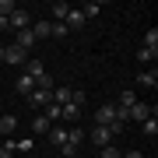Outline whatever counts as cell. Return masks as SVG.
I'll use <instances>...</instances> for the list:
<instances>
[{
    "mask_svg": "<svg viewBox=\"0 0 158 158\" xmlns=\"http://www.w3.org/2000/svg\"><path fill=\"white\" fill-rule=\"evenodd\" d=\"M144 137H151V141L158 137V116H155V109H151V116L144 119Z\"/></svg>",
    "mask_w": 158,
    "mask_h": 158,
    "instance_id": "e0dca14e",
    "label": "cell"
},
{
    "mask_svg": "<svg viewBox=\"0 0 158 158\" xmlns=\"http://www.w3.org/2000/svg\"><path fill=\"white\" fill-rule=\"evenodd\" d=\"M14 151H18V144L11 141V137H7V141H4V148H0V158H11Z\"/></svg>",
    "mask_w": 158,
    "mask_h": 158,
    "instance_id": "cb8c5ba5",
    "label": "cell"
},
{
    "mask_svg": "<svg viewBox=\"0 0 158 158\" xmlns=\"http://www.w3.org/2000/svg\"><path fill=\"white\" fill-rule=\"evenodd\" d=\"M85 137H88V130L81 127V123H77V127H67V144H70V148H77Z\"/></svg>",
    "mask_w": 158,
    "mask_h": 158,
    "instance_id": "8fae6325",
    "label": "cell"
},
{
    "mask_svg": "<svg viewBox=\"0 0 158 158\" xmlns=\"http://www.w3.org/2000/svg\"><path fill=\"white\" fill-rule=\"evenodd\" d=\"M141 49H148L151 56H158V28H151V32L144 35V46H141Z\"/></svg>",
    "mask_w": 158,
    "mask_h": 158,
    "instance_id": "9a60e30c",
    "label": "cell"
},
{
    "mask_svg": "<svg viewBox=\"0 0 158 158\" xmlns=\"http://www.w3.org/2000/svg\"><path fill=\"white\" fill-rule=\"evenodd\" d=\"M18 91H21V95H25V98H28V95H32V91H35V81L28 77V74H21V77H18Z\"/></svg>",
    "mask_w": 158,
    "mask_h": 158,
    "instance_id": "ac0fdd59",
    "label": "cell"
},
{
    "mask_svg": "<svg viewBox=\"0 0 158 158\" xmlns=\"http://www.w3.org/2000/svg\"><path fill=\"white\" fill-rule=\"evenodd\" d=\"M123 158H144V155H141V151H127Z\"/></svg>",
    "mask_w": 158,
    "mask_h": 158,
    "instance_id": "4316f807",
    "label": "cell"
},
{
    "mask_svg": "<svg viewBox=\"0 0 158 158\" xmlns=\"http://www.w3.org/2000/svg\"><path fill=\"white\" fill-rule=\"evenodd\" d=\"M49 39H67V25H63V21H53V32H49Z\"/></svg>",
    "mask_w": 158,
    "mask_h": 158,
    "instance_id": "7402d4cb",
    "label": "cell"
},
{
    "mask_svg": "<svg viewBox=\"0 0 158 158\" xmlns=\"http://www.w3.org/2000/svg\"><path fill=\"white\" fill-rule=\"evenodd\" d=\"M88 141L95 144V148H109V144H113V134H109L106 127H91L88 130Z\"/></svg>",
    "mask_w": 158,
    "mask_h": 158,
    "instance_id": "7a4b0ae2",
    "label": "cell"
},
{
    "mask_svg": "<svg viewBox=\"0 0 158 158\" xmlns=\"http://www.w3.org/2000/svg\"><path fill=\"white\" fill-rule=\"evenodd\" d=\"M14 127H18V116H14V113L0 116V134H4V137H11V134H14Z\"/></svg>",
    "mask_w": 158,
    "mask_h": 158,
    "instance_id": "5bb4252c",
    "label": "cell"
},
{
    "mask_svg": "<svg viewBox=\"0 0 158 158\" xmlns=\"http://www.w3.org/2000/svg\"><path fill=\"white\" fill-rule=\"evenodd\" d=\"M67 14H70V4H63V0L49 4V18H53V21H67Z\"/></svg>",
    "mask_w": 158,
    "mask_h": 158,
    "instance_id": "9c48e42d",
    "label": "cell"
},
{
    "mask_svg": "<svg viewBox=\"0 0 158 158\" xmlns=\"http://www.w3.org/2000/svg\"><path fill=\"white\" fill-rule=\"evenodd\" d=\"M11 28V21H7V18H0V32H7Z\"/></svg>",
    "mask_w": 158,
    "mask_h": 158,
    "instance_id": "484cf974",
    "label": "cell"
},
{
    "mask_svg": "<svg viewBox=\"0 0 158 158\" xmlns=\"http://www.w3.org/2000/svg\"><path fill=\"white\" fill-rule=\"evenodd\" d=\"M49 32H53V21H46V18L32 21V35H35V39H49Z\"/></svg>",
    "mask_w": 158,
    "mask_h": 158,
    "instance_id": "30bf717a",
    "label": "cell"
},
{
    "mask_svg": "<svg viewBox=\"0 0 158 158\" xmlns=\"http://www.w3.org/2000/svg\"><path fill=\"white\" fill-rule=\"evenodd\" d=\"M63 25H67V28H74V32H81V28L88 25V18L81 14V11H74V7H70V14H67V21H63Z\"/></svg>",
    "mask_w": 158,
    "mask_h": 158,
    "instance_id": "ba28073f",
    "label": "cell"
},
{
    "mask_svg": "<svg viewBox=\"0 0 158 158\" xmlns=\"http://www.w3.org/2000/svg\"><path fill=\"white\" fill-rule=\"evenodd\" d=\"M137 85H141V88H155L158 85V70L151 67V70H141V74H137Z\"/></svg>",
    "mask_w": 158,
    "mask_h": 158,
    "instance_id": "7c38bea8",
    "label": "cell"
},
{
    "mask_svg": "<svg viewBox=\"0 0 158 158\" xmlns=\"http://www.w3.org/2000/svg\"><path fill=\"white\" fill-rule=\"evenodd\" d=\"M127 116H130V119H137V123H144V119H148V116H151V109H148V106H144V102H141V98H137V102H134V106H130V109H127Z\"/></svg>",
    "mask_w": 158,
    "mask_h": 158,
    "instance_id": "8992f818",
    "label": "cell"
},
{
    "mask_svg": "<svg viewBox=\"0 0 158 158\" xmlns=\"http://www.w3.org/2000/svg\"><path fill=\"white\" fill-rule=\"evenodd\" d=\"M113 119H116V106H98L95 127H113Z\"/></svg>",
    "mask_w": 158,
    "mask_h": 158,
    "instance_id": "277c9868",
    "label": "cell"
},
{
    "mask_svg": "<svg viewBox=\"0 0 158 158\" xmlns=\"http://www.w3.org/2000/svg\"><path fill=\"white\" fill-rule=\"evenodd\" d=\"M60 158H63V155H60Z\"/></svg>",
    "mask_w": 158,
    "mask_h": 158,
    "instance_id": "f1b7e54d",
    "label": "cell"
},
{
    "mask_svg": "<svg viewBox=\"0 0 158 158\" xmlns=\"http://www.w3.org/2000/svg\"><path fill=\"white\" fill-rule=\"evenodd\" d=\"M14 11H18V7L11 4V0H0V18H11Z\"/></svg>",
    "mask_w": 158,
    "mask_h": 158,
    "instance_id": "d4e9b609",
    "label": "cell"
},
{
    "mask_svg": "<svg viewBox=\"0 0 158 158\" xmlns=\"http://www.w3.org/2000/svg\"><path fill=\"white\" fill-rule=\"evenodd\" d=\"M53 102L56 106H67L70 102V88H53Z\"/></svg>",
    "mask_w": 158,
    "mask_h": 158,
    "instance_id": "d6986e66",
    "label": "cell"
},
{
    "mask_svg": "<svg viewBox=\"0 0 158 158\" xmlns=\"http://www.w3.org/2000/svg\"><path fill=\"white\" fill-rule=\"evenodd\" d=\"M70 102H74V106H81V109H85L88 95H85V91H81V88H74V91H70Z\"/></svg>",
    "mask_w": 158,
    "mask_h": 158,
    "instance_id": "603a6c76",
    "label": "cell"
},
{
    "mask_svg": "<svg viewBox=\"0 0 158 158\" xmlns=\"http://www.w3.org/2000/svg\"><path fill=\"white\" fill-rule=\"evenodd\" d=\"M49 127H53L49 119H46L42 113H35V119H32V130H35V137H39V134H49Z\"/></svg>",
    "mask_w": 158,
    "mask_h": 158,
    "instance_id": "2e32d148",
    "label": "cell"
},
{
    "mask_svg": "<svg viewBox=\"0 0 158 158\" xmlns=\"http://www.w3.org/2000/svg\"><path fill=\"white\" fill-rule=\"evenodd\" d=\"M7 21H11V28H18V32L32 28V14H28V11H14L11 18H7Z\"/></svg>",
    "mask_w": 158,
    "mask_h": 158,
    "instance_id": "5b68a950",
    "label": "cell"
},
{
    "mask_svg": "<svg viewBox=\"0 0 158 158\" xmlns=\"http://www.w3.org/2000/svg\"><path fill=\"white\" fill-rule=\"evenodd\" d=\"M4 63H11V67H25V63H28V53L21 49V46H4Z\"/></svg>",
    "mask_w": 158,
    "mask_h": 158,
    "instance_id": "6da1fadb",
    "label": "cell"
},
{
    "mask_svg": "<svg viewBox=\"0 0 158 158\" xmlns=\"http://www.w3.org/2000/svg\"><path fill=\"white\" fill-rule=\"evenodd\" d=\"M49 102H53V91H46V88H35L32 95H28V106L35 109V113H39V109H46Z\"/></svg>",
    "mask_w": 158,
    "mask_h": 158,
    "instance_id": "3957f363",
    "label": "cell"
},
{
    "mask_svg": "<svg viewBox=\"0 0 158 158\" xmlns=\"http://www.w3.org/2000/svg\"><path fill=\"white\" fill-rule=\"evenodd\" d=\"M98 158H123V151L116 144H109V148H98Z\"/></svg>",
    "mask_w": 158,
    "mask_h": 158,
    "instance_id": "44dd1931",
    "label": "cell"
},
{
    "mask_svg": "<svg viewBox=\"0 0 158 158\" xmlns=\"http://www.w3.org/2000/svg\"><path fill=\"white\" fill-rule=\"evenodd\" d=\"M0 60H4V42H0Z\"/></svg>",
    "mask_w": 158,
    "mask_h": 158,
    "instance_id": "83f0119b",
    "label": "cell"
},
{
    "mask_svg": "<svg viewBox=\"0 0 158 158\" xmlns=\"http://www.w3.org/2000/svg\"><path fill=\"white\" fill-rule=\"evenodd\" d=\"M14 46H21V49L28 53L32 46H35V35H32V28H25V32H18V35H14Z\"/></svg>",
    "mask_w": 158,
    "mask_h": 158,
    "instance_id": "4fadbf2b",
    "label": "cell"
},
{
    "mask_svg": "<svg viewBox=\"0 0 158 158\" xmlns=\"http://www.w3.org/2000/svg\"><path fill=\"white\" fill-rule=\"evenodd\" d=\"M46 137H49V144H56V148H63V144H67V127L53 123V127H49V134H46Z\"/></svg>",
    "mask_w": 158,
    "mask_h": 158,
    "instance_id": "52a82bcc",
    "label": "cell"
},
{
    "mask_svg": "<svg viewBox=\"0 0 158 158\" xmlns=\"http://www.w3.org/2000/svg\"><path fill=\"white\" fill-rule=\"evenodd\" d=\"M137 102V91H123V95H119V102H116V109H130Z\"/></svg>",
    "mask_w": 158,
    "mask_h": 158,
    "instance_id": "ffe728a7",
    "label": "cell"
}]
</instances>
